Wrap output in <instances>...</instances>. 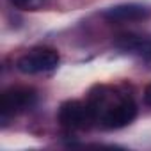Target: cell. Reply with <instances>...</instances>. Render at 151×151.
<instances>
[{
	"instance_id": "obj_7",
	"label": "cell",
	"mask_w": 151,
	"mask_h": 151,
	"mask_svg": "<svg viewBox=\"0 0 151 151\" xmlns=\"http://www.w3.org/2000/svg\"><path fill=\"white\" fill-rule=\"evenodd\" d=\"M144 101H146V105H151V84L144 91Z\"/></svg>"
},
{
	"instance_id": "obj_3",
	"label": "cell",
	"mask_w": 151,
	"mask_h": 151,
	"mask_svg": "<svg viewBox=\"0 0 151 151\" xmlns=\"http://www.w3.org/2000/svg\"><path fill=\"white\" fill-rule=\"evenodd\" d=\"M36 91L32 87H9L2 93L0 98V112H2V119H7L11 116H18L25 110H29L36 103Z\"/></svg>"
},
{
	"instance_id": "obj_5",
	"label": "cell",
	"mask_w": 151,
	"mask_h": 151,
	"mask_svg": "<svg viewBox=\"0 0 151 151\" xmlns=\"http://www.w3.org/2000/svg\"><path fill=\"white\" fill-rule=\"evenodd\" d=\"M114 45H116V48H119L123 52H130L144 60H151V36L121 34V36H117Z\"/></svg>"
},
{
	"instance_id": "obj_1",
	"label": "cell",
	"mask_w": 151,
	"mask_h": 151,
	"mask_svg": "<svg viewBox=\"0 0 151 151\" xmlns=\"http://www.w3.org/2000/svg\"><path fill=\"white\" fill-rule=\"evenodd\" d=\"M59 60L60 57L57 50L43 46V48H34L25 55H22L16 60V68L25 75H37V73H46L55 69L59 66Z\"/></svg>"
},
{
	"instance_id": "obj_6",
	"label": "cell",
	"mask_w": 151,
	"mask_h": 151,
	"mask_svg": "<svg viewBox=\"0 0 151 151\" xmlns=\"http://www.w3.org/2000/svg\"><path fill=\"white\" fill-rule=\"evenodd\" d=\"M9 2L22 11H36L45 4V0H9Z\"/></svg>"
},
{
	"instance_id": "obj_4",
	"label": "cell",
	"mask_w": 151,
	"mask_h": 151,
	"mask_svg": "<svg viewBox=\"0 0 151 151\" xmlns=\"http://www.w3.org/2000/svg\"><path fill=\"white\" fill-rule=\"evenodd\" d=\"M101 16L112 23H130V22H144L151 18V7L146 4H117L101 13Z\"/></svg>"
},
{
	"instance_id": "obj_2",
	"label": "cell",
	"mask_w": 151,
	"mask_h": 151,
	"mask_svg": "<svg viewBox=\"0 0 151 151\" xmlns=\"http://www.w3.org/2000/svg\"><path fill=\"white\" fill-rule=\"evenodd\" d=\"M57 119L62 128L66 130H86L94 123V114L87 103L78 100H68L59 107Z\"/></svg>"
}]
</instances>
